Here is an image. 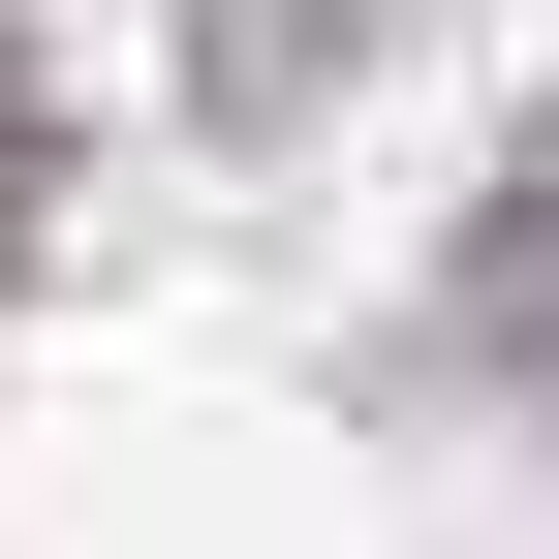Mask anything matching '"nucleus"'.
Here are the masks:
<instances>
[{"mask_svg":"<svg viewBox=\"0 0 559 559\" xmlns=\"http://www.w3.org/2000/svg\"><path fill=\"white\" fill-rule=\"evenodd\" d=\"M466 373H498L528 436H559V124L498 156V218H466Z\"/></svg>","mask_w":559,"mask_h":559,"instance_id":"f257e3e1","label":"nucleus"},{"mask_svg":"<svg viewBox=\"0 0 559 559\" xmlns=\"http://www.w3.org/2000/svg\"><path fill=\"white\" fill-rule=\"evenodd\" d=\"M0 249H32V94H0Z\"/></svg>","mask_w":559,"mask_h":559,"instance_id":"f03ea898","label":"nucleus"}]
</instances>
